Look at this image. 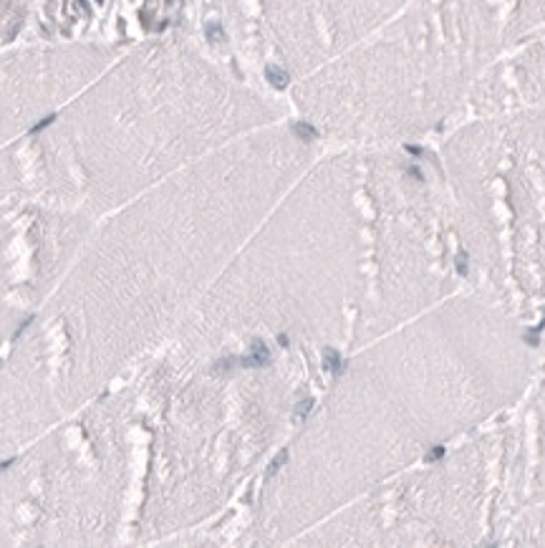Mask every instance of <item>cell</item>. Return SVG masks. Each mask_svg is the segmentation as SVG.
<instances>
[{"mask_svg":"<svg viewBox=\"0 0 545 548\" xmlns=\"http://www.w3.org/2000/svg\"><path fill=\"white\" fill-rule=\"evenodd\" d=\"M396 3L399 0H278V10L285 16H293L296 10L321 16L328 25V41H343Z\"/></svg>","mask_w":545,"mask_h":548,"instance_id":"1","label":"cell"},{"mask_svg":"<svg viewBox=\"0 0 545 548\" xmlns=\"http://www.w3.org/2000/svg\"><path fill=\"white\" fill-rule=\"evenodd\" d=\"M323 366H326V372H338L341 369V359H338L336 351H326V359H323Z\"/></svg>","mask_w":545,"mask_h":548,"instance_id":"2","label":"cell"},{"mask_svg":"<svg viewBox=\"0 0 545 548\" xmlns=\"http://www.w3.org/2000/svg\"><path fill=\"white\" fill-rule=\"evenodd\" d=\"M33 321H36V314H31L28 318H23V321H20V326L16 329V334H13V338H20V336H23V331H25V329H28V326H31Z\"/></svg>","mask_w":545,"mask_h":548,"instance_id":"3","label":"cell"},{"mask_svg":"<svg viewBox=\"0 0 545 548\" xmlns=\"http://www.w3.org/2000/svg\"><path fill=\"white\" fill-rule=\"evenodd\" d=\"M311 407H313V399H305V402H301V404H298V409H296V412L301 414V417H305V414L311 412Z\"/></svg>","mask_w":545,"mask_h":548,"instance_id":"4","label":"cell"},{"mask_svg":"<svg viewBox=\"0 0 545 548\" xmlns=\"http://www.w3.org/2000/svg\"><path fill=\"white\" fill-rule=\"evenodd\" d=\"M13 465H16V457H8V460H0V472H5V470H10Z\"/></svg>","mask_w":545,"mask_h":548,"instance_id":"5","label":"cell"}]
</instances>
